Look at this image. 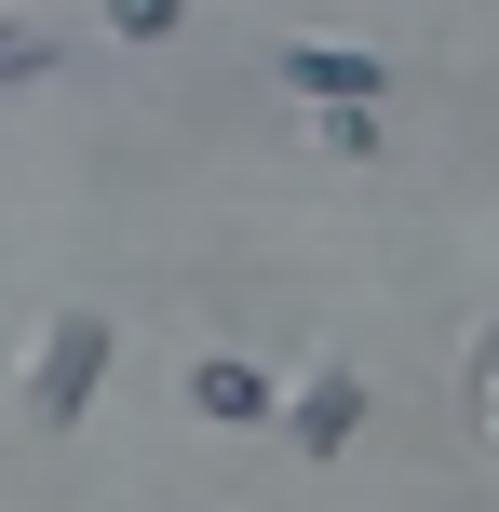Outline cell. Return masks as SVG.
Masks as SVG:
<instances>
[{"label": "cell", "instance_id": "obj_3", "mask_svg": "<svg viewBox=\"0 0 499 512\" xmlns=\"http://www.w3.org/2000/svg\"><path fill=\"white\" fill-rule=\"evenodd\" d=\"M284 81H297L311 108H378V54H351V41H297Z\"/></svg>", "mask_w": 499, "mask_h": 512}, {"label": "cell", "instance_id": "obj_6", "mask_svg": "<svg viewBox=\"0 0 499 512\" xmlns=\"http://www.w3.org/2000/svg\"><path fill=\"white\" fill-rule=\"evenodd\" d=\"M14 68H41V41H27V27H0V81H14Z\"/></svg>", "mask_w": 499, "mask_h": 512}, {"label": "cell", "instance_id": "obj_1", "mask_svg": "<svg viewBox=\"0 0 499 512\" xmlns=\"http://www.w3.org/2000/svg\"><path fill=\"white\" fill-rule=\"evenodd\" d=\"M95 364H108V324H95V310H68V324L41 337V364H27V405H41V418H81Z\"/></svg>", "mask_w": 499, "mask_h": 512}, {"label": "cell", "instance_id": "obj_2", "mask_svg": "<svg viewBox=\"0 0 499 512\" xmlns=\"http://www.w3.org/2000/svg\"><path fill=\"white\" fill-rule=\"evenodd\" d=\"M284 432L311 445V459H338V445L365 432V378H351V364H324V378H311V391L284 405Z\"/></svg>", "mask_w": 499, "mask_h": 512}, {"label": "cell", "instance_id": "obj_5", "mask_svg": "<svg viewBox=\"0 0 499 512\" xmlns=\"http://www.w3.org/2000/svg\"><path fill=\"white\" fill-rule=\"evenodd\" d=\"M176 14H189V0H108V27H122V41H162Z\"/></svg>", "mask_w": 499, "mask_h": 512}, {"label": "cell", "instance_id": "obj_4", "mask_svg": "<svg viewBox=\"0 0 499 512\" xmlns=\"http://www.w3.org/2000/svg\"><path fill=\"white\" fill-rule=\"evenodd\" d=\"M189 405H203V418H230V432H257V418L284 405V391H270L257 364H189Z\"/></svg>", "mask_w": 499, "mask_h": 512}]
</instances>
